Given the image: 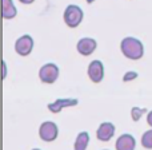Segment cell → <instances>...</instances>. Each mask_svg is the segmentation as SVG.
Returning a JSON list of instances; mask_svg holds the SVG:
<instances>
[{
  "label": "cell",
  "mask_w": 152,
  "mask_h": 150,
  "mask_svg": "<svg viewBox=\"0 0 152 150\" xmlns=\"http://www.w3.org/2000/svg\"><path fill=\"white\" fill-rule=\"evenodd\" d=\"M120 50L123 52V55L128 59H132V61H137L140 59L143 55H144V46L136 38H124L120 43Z\"/></svg>",
  "instance_id": "obj_1"
},
{
  "label": "cell",
  "mask_w": 152,
  "mask_h": 150,
  "mask_svg": "<svg viewBox=\"0 0 152 150\" xmlns=\"http://www.w3.org/2000/svg\"><path fill=\"white\" fill-rule=\"evenodd\" d=\"M63 18H64V23H66L67 26L71 27V28H75V27H77L79 24L83 21L84 13H83V10H81L79 5L71 4L66 8Z\"/></svg>",
  "instance_id": "obj_2"
},
{
  "label": "cell",
  "mask_w": 152,
  "mask_h": 150,
  "mask_svg": "<svg viewBox=\"0 0 152 150\" xmlns=\"http://www.w3.org/2000/svg\"><path fill=\"white\" fill-rule=\"evenodd\" d=\"M39 78L43 83L52 84L59 78V67L55 63H47L39 70Z\"/></svg>",
  "instance_id": "obj_3"
},
{
  "label": "cell",
  "mask_w": 152,
  "mask_h": 150,
  "mask_svg": "<svg viewBox=\"0 0 152 150\" xmlns=\"http://www.w3.org/2000/svg\"><path fill=\"white\" fill-rule=\"evenodd\" d=\"M59 134V129L58 125L53 123L51 121H45L40 125L39 127V137L42 138L45 142H51V141H55L58 138Z\"/></svg>",
  "instance_id": "obj_4"
},
{
  "label": "cell",
  "mask_w": 152,
  "mask_h": 150,
  "mask_svg": "<svg viewBox=\"0 0 152 150\" xmlns=\"http://www.w3.org/2000/svg\"><path fill=\"white\" fill-rule=\"evenodd\" d=\"M34 50V39L29 35H23L15 43V51L21 56H27Z\"/></svg>",
  "instance_id": "obj_5"
},
{
  "label": "cell",
  "mask_w": 152,
  "mask_h": 150,
  "mask_svg": "<svg viewBox=\"0 0 152 150\" xmlns=\"http://www.w3.org/2000/svg\"><path fill=\"white\" fill-rule=\"evenodd\" d=\"M88 76L94 83H100L104 78V66L100 61H92L88 66Z\"/></svg>",
  "instance_id": "obj_6"
},
{
  "label": "cell",
  "mask_w": 152,
  "mask_h": 150,
  "mask_svg": "<svg viewBox=\"0 0 152 150\" xmlns=\"http://www.w3.org/2000/svg\"><path fill=\"white\" fill-rule=\"evenodd\" d=\"M96 47H97V43H96V40L92 39V38H81L77 42V44H76L77 52L84 56H88V55H91V54H94Z\"/></svg>",
  "instance_id": "obj_7"
},
{
  "label": "cell",
  "mask_w": 152,
  "mask_h": 150,
  "mask_svg": "<svg viewBox=\"0 0 152 150\" xmlns=\"http://www.w3.org/2000/svg\"><path fill=\"white\" fill-rule=\"evenodd\" d=\"M77 103H79V100L75 99V98H58L55 102L48 103V110L51 113H60L64 107L76 106Z\"/></svg>",
  "instance_id": "obj_8"
},
{
  "label": "cell",
  "mask_w": 152,
  "mask_h": 150,
  "mask_svg": "<svg viewBox=\"0 0 152 150\" xmlns=\"http://www.w3.org/2000/svg\"><path fill=\"white\" fill-rule=\"evenodd\" d=\"M113 134H115V126L111 122H103L96 133L97 140L102 141V142H108L113 137Z\"/></svg>",
  "instance_id": "obj_9"
},
{
  "label": "cell",
  "mask_w": 152,
  "mask_h": 150,
  "mask_svg": "<svg viewBox=\"0 0 152 150\" xmlns=\"http://www.w3.org/2000/svg\"><path fill=\"white\" fill-rule=\"evenodd\" d=\"M136 141L131 134H123L118 138L115 143L116 150H135Z\"/></svg>",
  "instance_id": "obj_10"
},
{
  "label": "cell",
  "mask_w": 152,
  "mask_h": 150,
  "mask_svg": "<svg viewBox=\"0 0 152 150\" xmlns=\"http://www.w3.org/2000/svg\"><path fill=\"white\" fill-rule=\"evenodd\" d=\"M18 13L15 4L12 0H3V18L4 19H13Z\"/></svg>",
  "instance_id": "obj_11"
},
{
  "label": "cell",
  "mask_w": 152,
  "mask_h": 150,
  "mask_svg": "<svg viewBox=\"0 0 152 150\" xmlns=\"http://www.w3.org/2000/svg\"><path fill=\"white\" fill-rule=\"evenodd\" d=\"M88 143H89V134L87 132H81V133H79L77 137H76L74 149L75 150H86Z\"/></svg>",
  "instance_id": "obj_12"
},
{
  "label": "cell",
  "mask_w": 152,
  "mask_h": 150,
  "mask_svg": "<svg viewBox=\"0 0 152 150\" xmlns=\"http://www.w3.org/2000/svg\"><path fill=\"white\" fill-rule=\"evenodd\" d=\"M142 145L145 149H152V130H148L142 137Z\"/></svg>",
  "instance_id": "obj_13"
},
{
  "label": "cell",
  "mask_w": 152,
  "mask_h": 150,
  "mask_svg": "<svg viewBox=\"0 0 152 150\" xmlns=\"http://www.w3.org/2000/svg\"><path fill=\"white\" fill-rule=\"evenodd\" d=\"M147 111V109H139V107H132L131 110V115H132V119L134 121H139L140 117Z\"/></svg>",
  "instance_id": "obj_14"
},
{
  "label": "cell",
  "mask_w": 152,
  "mask_h": 150,
  "mask_svg": "<svg viewBox=\"0 0 152 150\" xmlns=\"http://www.w3.org/2000/svg\"><path fill=\"white\" fill-rule=\"evenodd\" d=\"M137 76V72L136 71H128V72H126L123 76V81L124 82H128V81H132V79H135Z\"/></svg>",
  "instance_id": "obj_15"
},
{
  "label": "cell",
  "mask_w": 152,
  "mask_h": 150,
  "mask_svg": "<svg viewBox=\"0 0 152 150\" xmlns=\"http://www.w3.org/2000/svg\"><path fill=\"white\" fill-rule=\"evenodd\" d=\"M147 123L152 127V111H150V113H148V115H147Z\"/></svg>",
  "instance_id": "obj_16"
},
{
  "label": "cell",
  "mask_w": 152,
  "mask_h": 150,
  "mask_svg": "<svg viewBox=\"0 0 152 150\" xmlns=\"http://www.w3.org/2000/svg\"><path fill=\"white\" fill-rule=\"evenodd\" d=\"M20 3H23V4H31V3H34L35 0H19Z\"/></svg>",
  "instance_id": "obj_17"
},
{
  "label": "cell",
  "mask_w": 152,
  "mask_h": 150,
  "mask_svg": "<svg viewBox=\"0 0 152 150\" xmlns=\"http://www.w3.org/2000/svg\"><path fill=\"white\" fill-rule=\"evenodd\" d=\"M86 1H87V3H89V4H91V3H94L95 0H86Z\"/></svg>",
  "instance_id": "obj_18"
},
{
  "label": "cell",
  "mask_w": 152,
  "mask_h": 150,
  "mask_svg": "<svg viewBox=\"0 0 152 150\" xmlns=\"http://www.w3.org/2000/svg\"><path fill=\"white\" fill-rule=\"evenodd\" d=\"M32 150H40V149H32Z\"/></svg>",
  "instance_id": "obj_19"
}]
</instances>
